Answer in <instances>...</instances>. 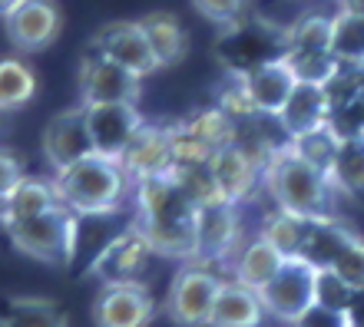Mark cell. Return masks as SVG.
<instances>
[{
    "label": "cell",
    "instance_id": "cell-4",
    "mask_svg": "<svg viewBox=\"0 0 364 327\" xmlns=\"http://www.w3.org/2000/svg\"><path fill=\"white\" fill-rule=\"evenodd\" d=\"M80 231H83V218L60 202L50 212L7 225V238L23 258L47 268H67L80 251Z\"/></svg>",
    "mask_w": 364,
    "mask_h": 327
},
{
    "label": "cell",
    "instance_id": "cell-22",
    "mask_svg": "<svg viewBox=\"0 0 364 327\" xmlns=\"http://www.w3.org/2000/svg\"><path fill=\"white\" fill-rule=\"evenodd\" d=\"M0 205H4V228L14 221L33 218L40 212H50L60 205L57 185L53 179H40V175H23L14 189L0 192Z\"/></svg>",
    "mask_w": 364,
    "mask_h": 327
},
{
    "label": "cell",
    "instance_id": "cell-30",
    "mask_svg": "<svg viewBox=\"0 0 364 327\" xmlns=\"http://www.w3.org/2000/svg\"><path fill=\"white\" fill-rule=\"evenodd\" d=\"M331 50L341 63H364V17L338 7L331 13Z\"/></svg>",
    "mask_w": 364,
    "mask_h": 327
},
{
    "label": "cell",
    "instance_id": "cell-8",
    "mask_svg": "<svg viewBox=\"0 0 364 327\" xmlns=\"http://www.w3.org/2000/svg\"><path fill=\"white\" fill-rule=\"evenodd\" d=\"M222 284L225 278H219L212 268L186 261L166 294V318L176 327H209Z\"/></svg>",
    "mask_w": 364,
    "mask_h": 327
},
{
    "label": "cell",
    "instance_id": "cell-18",
    "mask_svg": "<svg viewBox=\"0 0 364 327\" xmlns=\"http://www.w3.org/2000/svg\"><path fill=\"white\" fill-rule=\"evenodd\" d=\"M209 165H212V175H215L225 202H235V205L249 202L252 195L265 185L262 182V165L255 162L239 143L222 145L219 153L212 155Z\"/></svg>",
    "mask_w": 364,
    "mask_h": 327
},
{
    "label": "cell",
    "instance_id": "cell-14",
    "mask_svg": "<svg viewBox=\"0 0 364 327\" xmlns=\"http://www.w3.org/2000/svg\"><path fill=\"white\" fill-rule=\"evenodd\" d=\"M156 314L153 294L146 281H113L100 284L93 298L96 327H149Z\"/></svg>",
    "mask_w": 364,
    "mask_h": 327
},
{
    "label": "cell",
    "instance_id": "cell-5",
    "mask_svg": "<svg viewBox=\"0 0 364 327\" xmlns=\"http://www.w3.org/2000/svg\"><path fill=\"white\" fill-rule=\"evenodd\" d=\"M219 63L229 70V77H245L255 67L269 63V60L285 57L288 47V27H275L269 20H235L229 27H219Z\"/></svg>",
    "mask_w": 364,
    "mask_h": 327
},
{
    "label": "cell",
    "instance_id": "cell-16",
    "mask_svg": "<svg viewBox=\"0 0 364 327\" xmlns=\"http://www.w3.org/2000/svg\"><path fill=\"white\" fill-rule=\"evenodd\" d=\"M4 27L17 53H40L60 37L63 17L53 0H23L20 7L4 13Z\"/></svg>",
    "mask_w": 364,
    "mask_h": 327
},
{
    "label": "cell",
    "instance_id": "cell-2",
    "mask_svg": "<svg viewBox=\"0 0 364 327\" xmlns=\"http://www.w3.org/2000/svg\"><path fill=\"white\" fill-rule=\"evenodd\" d=\"M265 192L275 202V209L311 221H328V218H341L338 202L345 195L338 192L335 179L328 172H321L318 165H311L305 155H298L288 143H282L275 149L265 172H262Z\"/></svg>",
    "mask_w": 364,
    "mask_h": 327
},
{
    "label": "cell",
    "instance_id": "cell-23",
    "mask_svg": "<svg viewBox=\"0 0 364 327\" xmlns=\"http://www.w3.org/2000/svg\"><path fill=\"white\" fill-rule=\"evenodd\" d=\"M265 318H269V311L262 304L259 291L245 288L235 278H225L209 327H262Z\"/></svg>",
    "mask_w": 364,
    "mask_h": 327
},
{
    "label": "cell",
    "instance_id": "cell-31",
    "mask_svg": "<svg viewBox=\"0 0 364 327\" xmlns=\"http://www.w3.org/2000/svg\"><path fill=\"white\" fill-rule=\"evenodd\" d=\"M182 123L189 126L196 135H202L215 153H219L222 145L235 143V133H239V123H235L219 103H215V106H205V109H196V113H189Z\"/></svg>",
    "mask_w": 364,
    "mask_h": 327
},
{
    "label": "cell",
    "instance_id": "cell-13",
    "mask_svg": "<svg viewBox=\"0 0 364 327\" xmlns=\"http://www.w3.org/2000/svg\"><path fill=\"white\" fill-rule=\"evenodd\" d=\"M87 47L106 53V57L116 60L119 67L133 70L136 77H143V79L153 77L156 70H163L153 43L146 37L143 20H113V23H106V27L96 30Z\"/></svg>",
    "mask_w": 364,
    "mask_h": 327
},
{
    "label": "cell",
    "instance_id": "cell-33",
    "mask_svg": "<svg viewBox=\"0 0 364 327\" xmlns=\"http://www.w3.org/2000/svg\"><path fill=\"white\" fill-rule=\"evenodd\" d=\"M298 155H305L311 165H318L321 172H335V159H338V145H341V135L325 126V129H318V133H308V135H298V139H285Z\"/></svg>",
    "mask_w": 364,
    "mask_h": 327
},
{
    "label": "cell",
    "instance_id": "cell-38",
    "mask_svg": "<svg viewBox=\"0 0 364 327\" xmlns=\"http://www.w3.org/2000/svg\"><path fill=\"white\" fill-rule=\"evenodd\" d=\"M341 327H358V324H355V321L348 318V311H345V324H341Z\"/></svg>",
    "mask_w": 364,
    "mask_h": 327
},
{
    "label": "cell",
    "instance_id": "cell-20",
    "mask_svg": "<svg viewBox=\"0 0 364 327\" xmlns=\"http://www.w3.org/2000/svg\"><path fill=\"white\" fill-rule=\"evenodd\" d=\"M239 79L245 83V89H249V96H252V103H255V109H259V116H269V119H278V113L285 109L288 96H291L298 87V73L291 70V63H288L285 57L269 60V63H262V67H255L252 73H245V77H239Z\"/></svg>",
    "mask_w": 364,
    "mask_h": 327
},
{
    "label": "cell",
    "instance_id": "cell-34",
    "mask_svg": "<svg viewBox=\"0 0 364 327\" xmlns=\"http://www.w3.org/2000/svg\"><path fill=\"white\" fill-rule=\"evenodd\" d=\"M331 268H335L358 294L364 291V238L355 228L348 231V238H345V245H341V251H338V258Z\"/></svg>",
    "mask_w": 364,
    "mask_h": 327
},
{
    "label": "cell",
    "instance_id": "cell-1",
    "mask_svg": "<svg viewBox=\"0 0 364 327\" xmlns=\"http://www.w3.org/2000/svg\"><path fill=\"white\" fill-rule=\"evenodd\" d=\"M133 221L153 241L159 258L196 261L199 251V205L173 172L139 179L133 192Z\"/></svg>",
    "mask_w": 364,
    "mask_h": 327
},
{
    "label": "cell",
    "instance_id": "cell-28",
    "mask_svg": "<svg viewBox=\"0 0 364 327\" xmlns=\"http://www.w3.org/2000/svg\"><path fill=\"white\" fill-rule=\"evenodd\" d=\"M33 96H37L33 67L23 63L20 57H4V63H0V106H4V113L23 109Z\"/></svg>",
    "mask_w": 364,
    "mask_h": 327
},
{
    "label": "cell",
    "instance_id": "cell-29",
    "mask_svg": "<svg viewBox=\"0 0 364 327\" xmlns=\"http://www.w3.org/2000/svg\"><path fill=\"white\" fill-rule=\"evenodd\" d=\"M308 225H311V218H301V215L275 209V212H269L262 218V235H265L285 258H298V255H301V245H305Z\"/></svg>",
    "mask_w": 364,
    "mask_h": 327
},
{
    "label": "cell",
    "instance_id": "cell-21",
    "mask_svg": "<svg viewBox=\"0 0 364 327\" xmlns=\"http://www.w3.org/2000/svg\"><path fill=\"white\" fill-rule=\"evenodd\" d=\"M123 169L133 182L153 179V175L173 172V149H169V126L146 123L133 139L129 153L123 155Z\"/></svg>",
    "mask_w": 364,
    "mask_h": 327
},
{
    "label": "cell",
    "instance_id": "cell-24",
    "mask_svg": "<svg viewBox=\"0 0 364 327\" xmlns=\"http://www.w3.org/2000/svg\"><path fill=\"white\" fill-rule=\"evenodd\" d=\"M282 265H285V255H282V251H278L275 245L259 231L255 238H249L245 245H242L239 258L232 261V278L242 281V284L252 288V291H262L278 275Z\"/></svg>",
    "mask_w": 364,
    "mask_h": 327
},
{
    "label": "cell",
    "instance_id": "cell-6",
    "mask_svg": "<svg viewBox=\"0 0 364 327\" xmlns=\"http://www.w3.org/2000/svg\"><path fill=\"white\" fill-rule=\"evenodd\" d=\"M272 321L298 327L318 308V268L305 258H285L278 275L259 291Z\"/></svg>",
    "mask_w": 364,
    "mask_h": 327
},
{
    "label": "cell",
    "instance_id": "cell-7",
    "mask_svg": "<svg viewBox=\"0 0 364 327\" xmlns=\"http://www.w3.org/2000/svg\"><path fill=\"white\" fill-rule=\"evenodd\" d=\"M285 60L298 73V79L311 83H331L341 70V60L331 50V17L325 13H305L288 27Z\"/></svg>",
    "mask_w": 364,
    "mask_h": 327
},
{
    "label": "cell",
    "instance_id": "cell-10",
    "mask_svg": "<svg viewBox=\"0 0 364 327\" xmlns=\"http://www.w3.org/2000/svg\"><path fill=\"white\" fill-rule=\"evenodd\" d=\"M156 258L153 241L146 238V231L129 221L123 231H116L103 248L93 255V265L87 268L90 278L100 284H113V281H143V271Z\"/></svg>",
    "mask_w": 364,
    "mask_h": 327
},
{
    "label": "cell",
    "instance_id": "cell-3",
    "mask_svg": "<svg viewBox=\"0 0 364 327\" xmlns=\"http://www.w3.org/2000/svg\"><path fill=\"white\" fill-rule=\"evenodd\" d=\"M50 179L57 185L60 202L80 218H113L136 192V182L129 179L123 162L96 153L53 172Z\"/></svg>",
    "mask_w": 364,
    "mask_h": 327
},
{
    "label": "cell",
    "instance_id": "cell-27",
    "mask_svg": "<svg viewBox=\"0 0 364 327\" xmlns=\"http://www.w3.org/2000/svg\"><path fill=\"white\" fill-rule=\"evenodd\" d=\"M4 327H70L67 314L60 311L57 301L50 298H10L4 311Z\"/></svg>",
    "mask_w": 364,
    "mask_h": 327
},
{
    "label": "cell",
    "instance_id": "cell-25",
    "mask_svg": "<svg viewBox=\"0 0 364 327\" xmlns=\"http://www.w3.org/2000/svg\"><path fill=\"white\" fill-rule=\"evenodd\" d=\"M143 27H146V37L153 43L156 57H159V67L169 70L176 63H182L186 57V50H189V37H186V30H182L179 17L169 13V10H153V13H146Z\"/></svg>",
    "mask_w": 364,
    "mask_h": 327
},
{
    "label": "cell",
    "instance_id": "cell-9",
    "mask_svg": "<svg viewBox=\"0 0 364 327\" xmlns=\"http://www.w3.org/2000/svg\"><path fill=\"white\" fill-rule=\"evenodd\" d=\"M143 93V77L133 70L119 67L106 53L87 47L77 67V103L96 106V103H139Z\"/></svg>",
    "mask_w": 364,
    "mask_h": 327
},
{
    "label": "cell",
    "instance_id": "cell-17",
    "mask_svg": "<svg viewBox=\"0 0 364 327\" xmlns=\"http://www.w3.org/2000/svg\"><path fill=\"white\" fill-rule=\"evenodd\" d=\"M275 123L285 133V139H298V135L318 133V129L331 126V93H328V83L298 79L295 93L288 96L285 109L278 113Z\"/></svg>",
    "mask_w": 364,
    "mask_h": 327
},
{
    "label": "cell",
    "instance_id": "cell-36",
    "mask_svg": "<svg viewBox=\"0 0 364 327\" xmlns=\"http://www.w3.org/2000/svg\"><path fill=\"white\" fill-rule=\"evenodd\" d=\"M23 162H20L17 155L10 153V149H4V175H0V192H7V189H14V185L23 179Z\"/></svg>",
    "mask_w": 364,
    "mask_h": 327
},
{
    "label": "cell",
    "instance_id": "cell-32",
    "mask_svg": "<svg viewBox=\"0 0 364 327\" xmlns=\"http://www.w3.org/2000/svg\"><path fill=\"white\" fill-rule=\"evenodd\" d=\"M169 149H173V169H192V165H209L215 149L202 135H196L189 126L173 123L169 126Z\"/></svg>",
    "mask_w": 364,
    "mask_h": 327
},
{
    "label": "cell",
    "instance_id": "cell-15",
    "mask_svg": "<svg viewBox=\"0 0 364 327\" xmlns=\"http://www.w3.org/2000/svg\"><path fill=\"white\" fill-rule=\"evenodd\" d=\"M87 119L96 155H106V159H116V162H123L133 139L146 126L136 103H96V106H87Z\"/></svg>",
    "mask_w": 364,
    "mask_h": 327
},
{
    "label": "cell",
    "instance_id": "cell-35",
    "mask_svg": "<svg viewBox=\"0 0 364 327\" xmlns=\"http://www.w3.org/2000/svg\"><path fill=\"white\" fill-rule=\"evenodd\" d=\"M192 7L202 20H209L215 27H229V23L245 17L249 0H192Z\"/></svg>",
    "mask_w": 364,
    "mask_h": 327
},
{
    "label": "cell",
    "instance_id": "cell-11",
    "mask_svg": "<svg viewBox=\"0 0 364 327\" xmlns=\"http://www.w3.org/2000/svg\"><path fill=\"white\" fill-rule=\"evenodd\" d=\"M40 153H43V159H47V165L53 172H60V169H67V165L96 153L83 103L50 116V123L43 126V135H40Z\"/></svg>",
    "mask_w": 364,
    "mask_h": 327
},
{
    "label": "cell",
    "instance_id": "cell-19",
    "mask_svg": "<svg viewBox=\"0 0 364 327\" xmlns=\"http://www.w3.org/2000/svg\"><path fill=\"white\" fill-rule=\"evenodd\" d=\"M331 93V129L338 135L364 133V63H341L335 79L328 83Z\"/></svg>",
    "mask_w": 364,
    "mask_h": 327
},
{
    "label": "cell",
    "instance_id": "cell-12",
    "mask_svg": "<svg viewBox=\"0 0 364 327\" xmlns=\"http://www.w3.org/2000/svg\"><path fill=\"white\" fill-rule=\"evenodd\" d=\"M242 245V218L235 202H212L199 209V251L196 265H232L239 258Z\"/></svg>",
    "mask_w": 364,
    "mask_h": 327
},
{
    "label": "cell",
    "instance_id": "cell-37",
    "mask_svg": "<svg viewBox=\"0 0 364 327\" xmlns=\"http://www.w3.org/2000/svg\"><path fill=\"white\" fill-rule=\"evenodd\" d=\"M20 4H23V0H0V10H4V13H10V10L20 7Z\"/></svg>",
    "mask_w": 364,
    "mask_h": 327
},
{
    "label": "cell",
    "instance_id": "cell-26",
    "mask_svg": "<svg viewBox=\"0 0 364 327\" xmlns=\"http://www.w3.org/2000/svg\"><path fill=\"white\" fill-rule=\"evenodd\" d=\"M331 179H335L338 192L345 195V199L364 202V133L361 135H341Z\"/></svg>",
    "mask_w": 364,
    "mask_h": 327
}]
</instances>
